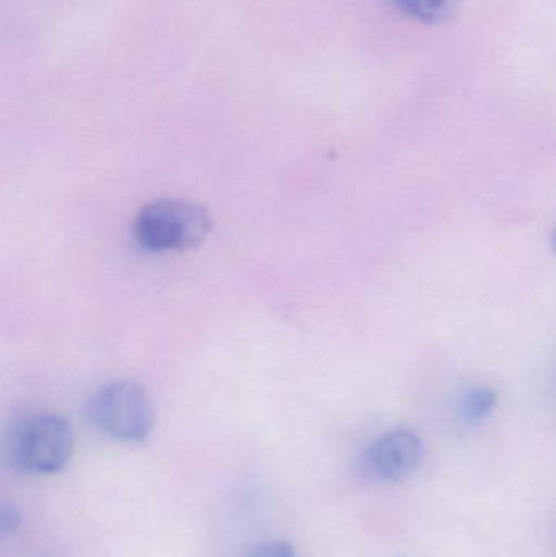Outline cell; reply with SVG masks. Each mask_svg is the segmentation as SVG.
Returning <instances> with one entry per match:
<instances>
[{
	"label": "cell",
	"mask_w": 556,
	"mask_h": 557,
	"mask_svg": "<svg viewBox=\"0 0 556 557\" xmlns=\"http://www.w3.org/2000/svg\"><path fill=\"white\" fill-rule=\"evenodd\" d=\"M392 3L417 22L437 25L457 15L462 0H392Z\"/></svg>",
	"instance_id": "cell-5"
},
{
	"label": "cell",
	"mask_w": 556,
	"mask_h": 557,
	"mask_svg": "<svg viewBox=\"0 0 556 557\" xmlns=\"http://www.w3.org/2000/svg\"><path fill=\"white\" fill-rule=\"evenodd\" d=\"M245 557H297L296 549L284 540H271L255 546Z\"/></svg>",
	"instance_id": "cell-7"
},
{
	"label": "cell",
	"mask_w": 556,
	"mask_h": 557,
	"mask_svg": "<svg viewBox=\"0 0 556 557\" xmlns=\"http://www.w3.org/2000/svg\"><path fill=\"white\" fill-rule=\"evenodd\" d=\"M91 424L123 442H140L152 432L156 409L149 393L133 380H114L98 388L87 406Z\"/></svg>",
	"instance_id": "cell-3"
},
{
	"label": "cell",
	"mask_w": 556,
	"mask_h": 557,
	"mask_svg": "<svg viewBox=\"0 0 556 557\" xmlns=\"http://www.w3.org/2000/svg\"><path fill=\"white\" fill-rule=\"evenodd\" d=\"M552 250H554V253L556 255V227L554 228V232H552Z\"/></svg>",
	"instance_id": "cell-9"
},
{
	"label": "cell",
	"mask_w": 556,
	"mask_h": 557,
	"mask_svg": "<svg viewBox=\"0 0 556 557\" xmlns=\"http://www.w3.org/2000/svg\"><path fill=\"white\" fill-rule=\"evenodd\" d=\"M498 396L490 386H472L460 401V418L467 424L475 425L485 421L495 411Z\"/></svg>",
	"instance_id": "cell-6"
},
{
	"label": "cell",
	"mask_w": 556,
	"mask_h": 557,
	"mask_svg": "<svg viewBox=\"0 0 556 557\" xmlns=\"http://www.w3.org/2000/svg\"><path fill=\"white\" fill-rule=\"evenodd\" d=\"M74 451V432L67 419L52 412L23 416L7 437V458L15 470L32 476L54 474Z\"/></svg>",
	"instance_id": "cell-1"
},
{
	"label": "cell",
	"mask_w": 556,
	"mask_h": 557,
	"mask_svg": "<svg viewBox=\"0 0 556 557\" xmlns=\"http://www.w3.org/2000/svg\"><path fill=\"white\" fill-rule=\"evenodd\" d=\"M423 458V442L415 432L398 429L382 435L366 451V468L372 476L397 483L410 476Z\"/></svg>",
	"instance_id": "cell-4"
},
{
	"label": "cell",
	"mask_w": 556,
	"mask_h": 557,
	"mask_svg": "<svg viewBox=\"0 0 556 557\" xmlns=\"http://www.w3.org/2000/svg\"><path fill=\"white\" fill-rule=\"evenodd\" d=\"M20 523V516L15 509H5L2 510V517H0V529H2V535L7 536L10 533L15 532L16 527Z\"/></svg>",
	"instance_id": "cell-8"
},
{
	"label": "cell",
	"mask_w": 556,
	"mask_h": 557,
	"mask_svg": "<svg viewBox=\"0 0 556 557\" xmlns=\"http://www.w3.org/2000/svg\"><path fill=\"white\" fill-rule=\"evenodd\" d=\"M211 228V215L196 202L159 199L140 209L134 219L133 234L144 250L169 253L198 247Z\"/></svg>",
	"instance_id": "cell-2"
}]
</instances>
